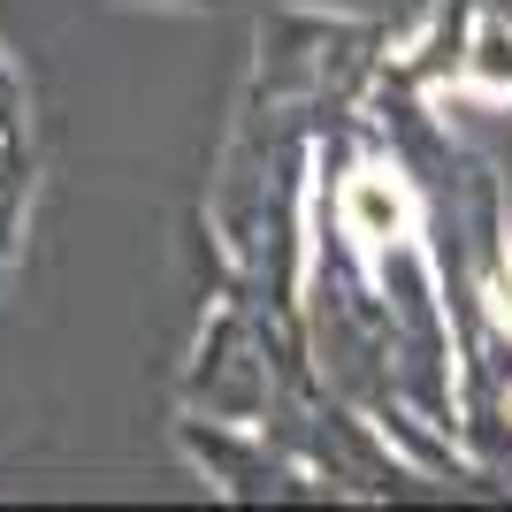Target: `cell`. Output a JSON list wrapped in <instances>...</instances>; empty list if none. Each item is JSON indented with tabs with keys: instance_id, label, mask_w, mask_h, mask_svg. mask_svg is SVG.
Masks as SVG:
<instances>
[{
	"instance_id": "2",
	"label": "cell",
	"mask_w": 512,
	"mask_h": 512,
	"mask_svg": "<svg viewBox=\"0 0 512 512\" xmlns=\"http://www.w3.org/2000/svg\"><path fill=\"white\" fill-rule=\"evenodd\" d=\"M474 77L497 85V92L512 85V39H505V31H482V62H474Z\"/></svg>"
},
{
	"instance_id": "3",
	"label": "cell",
	"mask_w": 512,
	"mask_h": 512,
	"mask_svg": "<svg viewBox=\"0 0 512 512\" xmlns=\"http://www.w3.org/2000/svg\"><path fill=\"white\" fill-rule=\"evenodd\" d=\"M490 299H497V321H505V329H512V268H505V276L490 283Z\"/></svg>"
},
{
	"instance_id": "1",
	"label": "cell",
	"mask_w": 512,
	"mask_h": 512,
	"mask_svg": "<svg viewBox=\"0 0 512 512\" xmlns=\"http://www.w3.org/2000/svg\"><path fill=\"white\" fill-rule=\"evenodd\" d=\"M344 222H352V237H398L413 222V199H406V184L367 169V176L344 184Z\"/></svg>"
}]
</instances>
